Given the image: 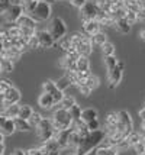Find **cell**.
<instances>
[{"instance_id": "cell-1", "label": "cell", "mask_w": 145, "mask_h": 155, "mask_svg": "<svg viewBox=\"0 0 145 155\" xmlns=\"http://www.w3.org/2000/svg\"><path fill=\"white\" fill-rule=\"evenodd\" d=\"M104 138H106L104 129L91 132L89 136H86L83 141H81L80 147H78L76 151L77 155H90L93 151H96V149L102 145V142L104 141Z\"/></svg>"}, {"instance_id": "cell-2", "label": "cell", "mask_w": 145, "mask_h": 155, "mask_svg": "<svg viewBox=\"0 0 145 155\" xmlns=\"http://www.w3.org/2000/svg\"><path fill=\"white\" fill-rule=\"evenodd\" d=\"M51 119L54 122V126L57 130H68L74 126V119L70 113V110H65V109L57 107L51 116Z\"/></svg>"}, {"instance_id": "cell-3", "label": "cell", "mask_w": 145, "mask_h": 155, "mask_svg": "<svg viewBox=\"0 0 145 155\" xmlns=\"http://www.w3.org/2000/svg\"><path fill=\"white\" fill-rule=\"evenodd\" d=\"M36 130V135L39 138L41 142H47L49 139H54V134H55V126H54V122L51 117H44V120L41 122V125L35 129Z\"/></svg>"}, {"instance_id": "cell-4", "label": "cell", "mask_w": 145, "mask_h": 155, "mask_svg": "<svg viewBox=\"0 0 145 155\" xmlns=\"http://www.w3.org/2000/svg\"><path fill=\"white\" fill-rule=\"evenodd\" d=\"M49 32L52 35V38L55 39V42L61 41L65 35H67V25L61 18H54L49 23Z\"/></svg>"}, {"instance_id": "cell-5", "label": "cell", "mask_w": 145, "mask_h": 155, "mask_svg": "<svg viewBox=\"0 0 145 155\" xmlns=\"http://www.w3.org/2000/svg\"><path fill=\"white\" fill-rule=\"evenodd\" d=\"M119 125H117V130L122 132L125 136H128L131 132H133V120H132L129 112L126 110H119Z\"/></svg>"}, {"instance_id": "cell-6", "label": "cell", "mask_w": 145, "mask_h": 155, "mask_svg": "<svg viewBox=\"0 0 145 155\" xmlns=\"http://www.w3.org/2000/svg\"><path fill=\"white\" fill-rule=\"evenodd\" d=\"M51 13H52V7H51V3L49 2H39L36 9L34 10V13L31 15L36 22H45L51 18Z\"/></svg>"}, {"instance_id": "cell-7", "label": "cell", "mask_w": 145, "mask_h": 155, "mask_svg": "<svg viewBox=\"0 0 145 155\" xmlns=\"http://www.w3.org/2000/svg\"><path fill=\"white\" fill-rule=\"evenodd\" d=\"M100 13V9L97 7V5L94 2H89L83 9H80V20L86 23L90 20H96L97 16Z\"/></svg>"}, {"instance_id": "cell-8", "label": "cell", "mask_w": 145, "mask_h": 155, "mask_svg": "<svg viewBox=\"0 0 145 155\" xmlns=\"http://www.w3.org/2000/svg\"><path fill=\"white\" fill-rule=\"evenodd\" d=\"M42 91H44V93H49V94L52 96L57 103V106H58V104L64 100V97H65L64 91H61L60 88L57 87V83L52 80H47L42 83Z\"/></svg>"}, {"instance_id": "cell-9", "label": "cell", "mask_w": 145, "mask_h": 155, "mask_svg": "<svg viewBox=\"0 0 145 155\" xmlns=\"http://www.w3.org/2000/svg\"><path fill=\"white\" fill-rule=\"evenodd\" d=\"M25 15V10H23V6H16V5H12V6L7 9L5 13L2 15L3 19L7 25H13V23H18V20L21 19L22 16Z\"/></svg>"}, {"instance_id": "cell-10", "label": "cell", "mask_w": 145, "mask_h": 155, "mask_svg": "<svg viewBox=\"0 0 145 155\" xmlns=\"http://www.w3.org/2000/svg\"><path fill=\"white\" fill-rule=\"evenodd\" d=\"M21 97H22L21 91L15 87V86H12L5 94L2 96V107H7V106H10V104H19Z\"/></svg>"}, {"instance_id": "cell-11", "label": "cell", "mask_w": 145, "mask_h": 155, "mask_svg": "<svg viewBox=\"0 0 145 155\" xmlns=\"http://www.w3.org/2000/svg\"><path fill=\"white\" fill-rule=\"evenodd\" d=\"M16 130H18V128H16L15 119H10V117H6V116H0V134L9 136L13 135Z\"/></svg>"}, {"instance_id": "cell-12", "label": "cell", "mask_w": 145, "mask_h": 155, "mask_svg": "<svg viewBox=\"0 0 145 155\" xmlns=\"http://www.w3.org/2000/svg\"><path fill=\"white\" fill-rule=\"evenodd\" d=\"M36 36H38V39H39V45H41V48H51L57 44L55 39L52 38V35H51L49 31H45V29H44V31H38Z\"/></svg>"}, {"instance_id": "cell-13", "label": "cell", "mask_w": 145, "mask_h": 155, "mask_svg": "<svg viewBox=\"0 0 145 155\" xmlns=\"http://www.w3.org/2000/svg\"><path fill=\"white\" fill-rule=\"evenodd\" d=\"M77 52L81 55V57H89L93 52V41L89 35H86V38L83 39V42L77 47Z\"/></svg>"}, {"instance_id": "cell-14", "label": "cell", "mask_w": 145, "mask_h": 155, "mask_svg": "<svg viewBox=\"0 0 145 155\" xmlns=\"http://www.w3.org/2000/svg\"><path fill=\"white\" fill-rule=\"evenodd\" d=\"M38 104H39L44 110H51V109H54V106H57L54 97L49 94V93H44V91H42V94L38 97Z\"/></svg>"}, {"instance_id": "cell-15", "label": "cell", "mask_w": 145, "mask_h": 155, "mask_svg": "<svg viewBox=\"0 0 145 155\" xmlns=\"http://www.w3.org/2000/svg\"><path fill=\"white\" fill-rule=\"evenodd\" d=\"M107 77H109V87L115 88L120 83L122 77H124V70H120L119 67H116L115 70H112L110 73H107Z\"/></svg>"}, {"instance_id": "cell-16", "label": "cell", "mask_w": 145, "mask_h": 155, "mask_svg": "<svg viewBox=\"0 0 145 155\" xmlns=\"http://www.w3.org/2000/svg\"><path fill=\"white\" fill-rule=\"evenodd\" d=\"M119 125V115L117 112H109L106 117H104V128L106 130H112V129H117Z\"/></svg>"}, {"instance_id": "cell-17", "label": "cell", "mask_w": 145, "mask_h": 155, "mask_svg": "<svg viewBox=\"0 0 145 155\" xmlns=\"http://www.w3.org/2000/svg\"><path fill=\"white\" fill-rule=\"evenodd\" d=\"M83 28H84V34L89 35L90 38L93 36V35H96L97 32H100L102 29V25H100V22L99 20H90V22H86V23H83Z\"/></svg>"}, {"instance_id": "cell-18", "label": "cell", "mask_w": 145, "mask_h": 155, "mask_svg": "<svg viewBox=\"0 0 145 155\" xmlns=\"http://www.w3.org/2000/svg\"><path fill=\"white\" fill-rule=\"evenodd\" d=\"M19 113H21V104H10L7 107H2L0 116H6V117H10V119H16V117H19Z\"/></svg>"}, {"instance_id": "cell-19", "label": "cell", "mask_w": 145, "mask_h": 155, "mask_svg": "<svg viewBox=\"0 0 145 155\" xmlns=\"http://www.w3.org/2000/svg\"><path fill=\"white\" fill-rule=\"evenodd\" d=\"M21 55H22V52L18 49V48H15V47H9V48H3V49H2V58L12 60L13 62L19 60V58H21Z\"/></svg>"}, {"instance_id": "cell-20", "label": "cell", "mask_w": 145, "mask_h": 155, "mask_svg": "<svg viewBox=\"0 0 145 155\" xmlns=\"http://www.w3.org/2000/svg\"><path fill=\"white\" fill-rule=\"evenodd\" d=\"M97 20L100 22L102 26H115V23H116L115 16H113L112 13L103 12V10H100V13H99V16H97Z\"/></svg>"}, {"instance_id": "cell-21", "label": "cell", "mask_w": 145, "mask_h": 155, "mask_svg": "<svg viewBox=\"0 0 145 155\" xmlns=\"http://www.w3.org/2000/svg\"><path fill=\"white\" fill-rule=\"evenodd\" d=\"M99 119V112L94 107H86L83 109V115H81V120L84 123H90V122Z\"/></svg>"}, {"instance_id": "cell-22", "label": "cell", "mask_w": 145, "mask_h": 155, "mask_svg": "<svg viewBox=\"0 0 145 155\" xmlns=\"http://www.w3.org/2000/svg\"><path fill=\"white\" fill-rule=\"evenodd\" d=\"M19 28H31V29H36V20L31 16V15H23L21 19L18 20V23H16Z\"/></svg>"}, {"instance_id": "cell-23", "label": "cell", "mask_w": 145, "mask_h": 155, "mask_svg": "<svg viewBox=\"0 0 145 155\" xmlns=\"http://www.w3.org/2000/svg\"><path fill=\"white\" fill-rule=\"evenodd\" d=\"M144 141V136L139 134L138 130H133V132H131L129 135L126 136V142H128V145L131 147V148H133L135 145H138L139 142Z\"/></svg>"}, {"instance_id": "cell-24", "label": "cell", "mask_w": 145, "mask_h": 155, "mask_svg": "<svg viewBox=\"0 0 145 155\" xmlns=\"http://www.w3.org/2000/svg\"><path fill=\"white\" fill-rule=\"evenodd\" d=\"M15 122H16V128H18L19 132H31V130H34V126L31 125L29 120H25V119H21V117H16Z\"/></svg>"}, {"instance_id": "cell-25", "label": "cell", "mask_w": 145, "mask_h": 155, "mask_svg": "<svg viewBox=\"0 0 145 155\" xmlns=\"http://www.w3.org/2000/svg\"><path fill=\"white\" fill-rule=\"evenodd\" d=\"M131 23L126 20V18L125 19H117L116 23H115V28H116V31H119L120 34H128L129 31H131Z\"/></svg>"}, {"instance_id": "cell-26", "label": "cell", "mask_w": 145, "mask_h": 155, "mask_svg": "<svg viewBox=\"0 0 145 155\" xmlns=\"http://www.w3.org/2000/svg\"><path fill=\"white\" fill-rule=\"evenodd\" d=\"M77 71L78 73H87V71H90L89 57H80L77 60Z\"/></svg>"}, {"instance_id": "cell-27", "label": "cell", "mask_w": 145, "mask_h": 155, "mask_svg": "<svg viewBox=\"0 0 145 155\" xmlns=\"http://www.w3.org/2000/svg\"><path fill=\"white\" fill-rule=\"evenodd\" d=\"M34 113H35V110L32 109V106H29V104H21V113H19V117H21V119L29 120Z\"/></svg>"}, {"instance_id": "cell-28", "label": "cell", "mask_w": 145, "mask_h": 155, "mask_svg": "<svg viewBox=\"0 0 145 155\" xmlns=\"http://www.w3.org/2000/svg\"><path fill=\"white\" fill-rule=\"evenodd\" d=\"M91 41H93V45L102 47V45H104V44L107 42V35L104 34L103 31H100V32H97L96 35L91 36Z\"/></svg>"}, {"instance_id": "cell-29", "label": "cell", "mask_w": 145, "mask_h": 155, "mask_svg": "<svg viewBox=\"0 0 145 155\" xmlns=\"http://www.w3.org/2000/svg\"><path fill=\"white\" fill-rule=\"evenodd\" d=\"M55 83H57V87L60 88L61 91H65L67 88H70L71 86H73V84H71V81H70V78L67 77V74H64L62 77H60Z\"/></svg>"}, {"instance_id": "cell-30", "label": "cell", "mask_w": 145, "mask_h": 155, "mask_svg": "<svg viewBox=\"0 0 145 155\" xmlns=\"http://www.w3.org/2000/svg\"><path fill=\"white\" fill-rule=\"evenodd\" d=\"M74 104H77V101L76 99L73 97V96H65L64 97V100L58 104V107H61V109H65V110H70V109L73 107Z\"/></svg>"}, {"instance_id": "cell-31", "label": "cell", "mask_w": 145, "mask_h": 155, "mask_svg": "<svg viewBox=\"0 0 145 155\" xmlns=\"http://www.w3.org/2000/svg\"><path fill=\"white\" fill-rule=\"evenodd\" d=\"M117 62H119V61L116 60L115 55H112V57H104V67L107 70V73H110L112 70H115V68L117 67Z\"/></svg>"}, {"instance_id": "cell-32", "label": "cell", "mask_w": 145, "mask_h": 155, "mask_svg": "<svg viewBox=\"0 0 145 155\" xmlns=\"http://www.w3.org/2000/svg\"><path fill=\"white\" fill-rule=\"evenodd\" d=\"M15 64L12 60H7V58H2L0 61V71L2 73H10L12 70H13Z\"/></svg>"}, {"instance_id": "cell-33", "label": "cell", "mask_w": 145, "mask_h": 155, "mask_svg": "<svg viewBox=\"0 0 145 155\" xmlns=\"http://www.w3.org/2000/svg\"><path fill=\"white\" fill-rule=\"evenodd\" d=\"M26 154L28 155H48V151L45 149V147H44V143H39L38 147H34V148H29L28 151H26Z\"/></svg>"}, {"instance_id": "cell-34", "label": "cell", "mask_w": 145, "mask_h": 155, "mask_svg": "<svg viewBox=\"0 0 145 155\" xmlns=\"http://www.w3.org/2000/svg\"><path fill=\"white\" fill-rule=\"evenodd\" d=\"M70 113H71V116H73V119H74V122H78L81 120V115H83V109H81V106L77 103V104H74L73 107L70 109Z\"/></svg>"}, {"instance_id": "cell-35", "label": "cell", "mask_w": 145, "mask_h": 155, "mask_svg": "<svg viewBox=\"0 0 145 155\" xmlns=\"http://www.w3.org/2000/svg\"><path fill=\"white\" fill-rule=\"evenodd\" d=\"M100 48H102L103 57H112V55H115V49H116V48H115V45H113L112 42H109V41H107L104 45H102Z\"/></svg>"}, {"instance_id": "cell-36", "label": "cell", "mask_w": 145, "mask_h": 155, "mask_svg": "<svg viewBox=\"0 0 145 155\" xmlns=\"http://www.w3.org/2000/svg\"><path fill=\"white\" fill-rule=\"evenodd\" d=\"M99 84H100V80H99V77L94 75V74H91L89 78L86 80V86H87L91 91H93V90H96V88L99 87Z\"/></svg>"}, {"instance_id": "cell-37", "label": "cell", "mask_w": 145, "mask_h": 155, "mask_svg": "<svg viewBox=\"0 0 145 155\" xmlns=\"http://www.w3.org/2000/svg\"><path fill=\"white\" fill-rule=\"evenodd\" d=\"M94 155H117L116 148H104V147H99L94 151Z\"/></svg>"}, {"instance_id": "cell-38", "label": "cell", "mask_w": 145, "mask_h": 155, "mask_svg": "<svg viewBox=\"0 0 145 155\" xmlns=\"http://www.w3.org/2000/svg\"><path fill=\"white\" fill-rule=\"evenodd\" d=\"M42 120H44V116H42L41 113H39V112H35L34 115H32V117L29 119V122H31V125H32V126H34L35 129L38 128L39 125H41V122H42Z\"/></svg>"}, {"instance_id": "cell-39", "label": "cell", "mask_w": 145, "mask_h": 155, "mask_svg": "<svg viewBox=\"0 0 145 155\" xmlns=\"http://www.w3.org/2000/svg\"><path fill=\"white\" fill-rule=\"evenodd\" d=\"M126 20L131 23V25H133L135 22H138V13L137 12H132V10H128V13H126Z\"/></svg>"}, {"instance_id": "cell-40", "label": "cell", "mask_w": 145, "mask_h": 155, "mask_svg": "<svg viewBox=\"0 0 145 155\" xmlns=\"http://www.w3.org/2000/svg\"><path fill=\"white\" fill-rule=\"evenodd\" d=\"M12 87V83L10 81H7V80H2L0 81V94L3 96L5 93H6L9 88Z\"/></svg>"}, {"instance_id": "cell-41", "label": "cell", "mask_w": 145, "mask_h": 155, "mask_svg": "<svg viewBox=\"0 0 145 155\" xmlns=\"http://www.w3.org/2000/svg\"><path fill=\"white\" fill-rule=\"evenodd\" d=\"M87 125V128H89L90 132H96V130H100V122H99V119H96V120L90 122V123H86Z\"/></svg>"}, {"instance_id": "cell-42", "label": "cell", "mask_w": 145, "mask_h": 155, "mask_svg": "<svg viewBox=\"0 0 145 155\" xmlns=\"http://www.w3.org/2000/svg\"><path fill=\"white\" fill-rule=\"evenodd\" d=\"M29 44V49H36V48H41V45H39V39H38V36L35 35V36H32L31 39L28 41Z\"/></svg>"}, {"instance_id": "cell-43", "label": "cell", "mask_w": 145, "mask_h": 155, "mask_svg": "<svg viewBox=\"0 0 145 155\" xmlns=\"http://www.w3.org/2000/svg\"><path fill=\"white\" fill-rule=\"evenodd\" d=\"M70 3H71V6L77 7V9L80 10V9H83V7L89 3V0H70Z\"/></svg>"}, {"instance_id": "cell-44", "label": "cell", "mask_w": 145, "mask_h": 155, "mask_svg": "<svg viewBox=\"0 0 145 155\" xmlns=\"http://www.w3.org/2000/svg\"><path fill=\"white\" fill-rule=\"evenodd\" d=\"M77 90L81 93V94L84 96V97H87V96H90V93H91V90H90L87 86H86V83H83V84H80L78 87H77Z\"/></svg>"}, {"instance_id": "cell-45", "label": "cell", "mask_w": 145, "mask_h": 155, "mask_svg": "<svg viewBox=\"0 0 145 155\" xmlns=\"http://www.w3.org/2000/svg\"><path fill=\"white\" fill-rule=\"evenodd\" d=\"M10 6H12L10 0H0V12H2V15L5 13V12H6Z\"/></svg>"}, {"instance_id": "cell-46", "label": "cell", "mask_w": 145, "mask_h": 155, "mask_svg": "<svg viewBox=\"0 0 145 155\" xmlns=\"http://www.w3.org/2000/svg\"><path fill=\"white\" fill-rule=\"evenodd\" d=\"M133 149H135V152H137V155H141V154H145V142H139L138 145H135L133 147Z\"/></svg>"}, {"instance_id": "cell-47", "label": "cell", "mask_w": 145, "mask_h": 155, "mask_svg": "<svg viewBox=\"0 0 145 155\" xmlns=\"http://www.w3.org/2000/svg\"><path fill=\"white\" fill-rule=\"evenodd\" d=\"M138 115H139V119H141V123H142V125H145V109L144 107L138 112Z\"/></svg>"}, {"instance_id": "cell-48", "label": "cell", "mask_w": 145, "mask_h": 155, "mask_svg": "<svg viewBox=\"0 0 145 155\" xmlns=\"http://www.w3.org/2000/svg\"><path fill=\"white\" fill-rule=\"evenodd\" d=\"M138 19L142 20V22H145V9L144 7H141V10L138 12Z\"/></svg>"}, {"instance_id": "cell-49", "label": "cell", "mask_w": 145, "mask_h": 155, "mask_svg": "<svg viewBox=\"0 0 145 155\" xmlns=\"http://www.w3.org/2000/svg\"><path fill=\"white\" fill-rule=\"evenodd\" d=\"M12 155H28L26 154V151H23V149H15L13 152H12Z\"/></svg>"}, {"instance_id": "cell-50", "label": "cell", "mask_w": 145, "mask_h": 155, "mask_svg": "<svg viewBox=\"0 0 145 155\" xmlns=\"http://www.w3.org/2000/svg\"><path fill=\"white\" fill-rule=\"evenodd\" d=\"M23 2L25 0H10L12 5H16V6H23Z\"/></svg>"}, {"instance_id": "cell-51", "label": "cell", "mask_w": 145, "mask_h": 155, "mask_svg": "<svg viewBox=\"0 0 145 155\" xmlns=\"http://www.w3.org/2000/svg\"><path fill=\"white\" fill-rule=\"evenodd\" d=\"M139 38H141L142 41H145V28L141 31V32H139Z\"/></svg>"}, {"instance_id": "cell-52", "label": "cell", "mask_w": 145, "mask_h": 155, "mask_svg": "<svg viewBox=\"0 0 145 155\" xmlns=\"http://www.w3.org/2000/svg\"><path fill=\"white\" fill-rule=\"evenodd\" d=\"M117 67L120 68V70H124V68H125V64L122 62V61H119V62H117Z\"/></svg>"}, {"instance_id": "cell-53", "label": "cell", "mask_w": 145, "mask_h": 155, "mask_svg": "<svg viewBox=\"0 0 145 155\" xmlns=\"http://www.w3.org/2000/svg\"><path fill=\"white\" fill-rule=\"evenodd\" d=\"M124 2H135V3H141L142 0H124Z\"/></svg>"}, {"instance_id": "cell-54", "label": "cell", "mask_w": 145, "mask_h": 155, "mask_svg": "<svg viewBox=\"0 0 145 155\" xmlns=\"http://www.w3.org/2000/svg\"><path fill=\"white\" fill-rule=\"evenodd\" d=\"M61 152H52V154H48V155H60Z\"/></svg>"}, {"instance_id": "cell-55", "label": "cell", "mask_w": 145, "mask_h": 155, "mask_svg": "<svg viewBox=\"0 0 145 155\" xmlns=\"http://www.w3.org/2000/svg\"><path fill=\"white\" fill-rule=\"evenodd\" d=\"M141 5H142V7L145 9V0H142V2H141Z\"/></svg>"}, {"instance_id": "cell-56", "label": "cell", "mask_w": 145, "mask_h": 155, "mask_svg": "<svg viewBox=\"0 0 145 155\" xmlns=\"http://www.w3.org/2000/svg\"><path fill=\"white\" fill-rule=\"evenodd\" d=\"M144 109H145V101H144Z\"/></svg>"}, {"instance_id": "cell-57", "label": "cell", "mask_w": 145, "mask_h": 155, "mask_svg": "<svg viewBox=\"0 0 145 155\" xmlns=\"http://www.w3.org/2000/svg\"><path fill=\"white\" fill-rule=\"evenodd\" d=\"M144 142H145V136H144Z\"/></svg>"}, {"instance_id": "cell-58", "label": "cell", "mask_w": 145, "mask_h": 155, "mask_svg": "<svg viewBox=\"0 0 145 155\" xmlns=\"http://www.w3.org/2000/svg\"><path fill=\"white\" fill-rule=\"evenodd\" d=\"M141 155H145V154H141Z\"/></svg>"}, {"instance_id": "cell-59", "label": "cell", "mask_w": 145, "mask_h": 155, "mask_svg": "<svg viewBox=\"0 0 145 155\" xmlns=\"http://www.w3.org/2000/svg\"><path fill=\"white\" fill-rule=\"evenodd\" d=\"M117 155H119V154H117Z\"/></svg>"}]
</instances>
